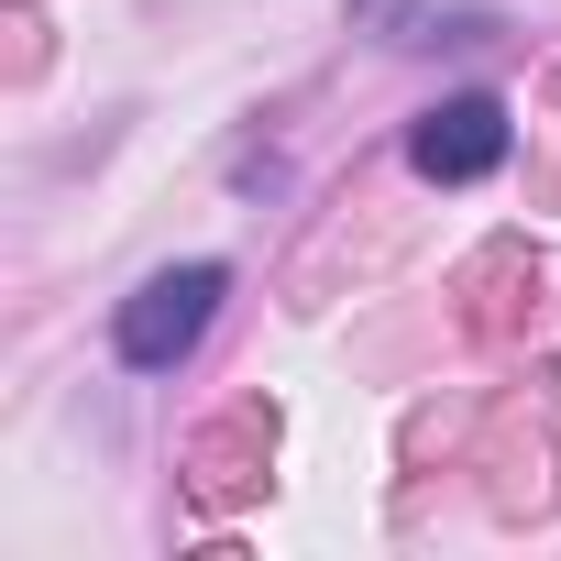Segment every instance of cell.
<instances>
[{
    "mask_svg": "<svg viewBox=\"0 0 561 561\" xmlns=\"http://www.w3.org/2000/svg\"><path fill=\"white\" fill-rule=\"evenodd\" d=\"M220 298H231V275H220V264H165V275H144V287L122 298V320H111V353H122L133 375H176V364L209 342Z\"/></svg>",
    "mask_w": 561,
    "mask_h": 561,
    "instance_id": "6da1fadb",
    "label": "cell"
},
{
    "mask_svg": "<svg viewBox=\"0 0 561 561\" xmlns=\"http://www.w3.org/2000/svg\"><path fill=\"white\" fill-rule=\"evenodd\" d=\"M506 144H517V122H506V100H484V89H462V100H440V111H419V133H408V165H419L430 187H473V176H495V165H506Z\"/></svg>",
    "mask_w": 561,
    "mask_h": 561,
    "instance_id": "7a4b0ae2",
    "label": "cell"
}]
</instances>
